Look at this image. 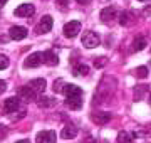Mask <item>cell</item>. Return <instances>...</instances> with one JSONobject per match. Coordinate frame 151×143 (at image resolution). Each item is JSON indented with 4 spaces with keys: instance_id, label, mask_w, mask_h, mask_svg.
<instances>
[{
    "instance_id": "obj_16",
    "label": "cell",
    "mask_w": 151,
    "mask_h": 143,
    "mask_svg": "<svg viewBox=\"0 0 151 143\" xmlns=\"http://www.w3.org/2000/svg\"><path fill=\"white\" fill-rule=\"evenodd\" d=\"M37 105L40 106V108H50V106L55 105V99L49 98V96H40L39 101H37Z\"/></svg>"
},
{
    "instance_id": "obj_11",
    "label": "cell",
    "mask_w": 151,
    "mask_h": 143,
    "mask_svg": "<svg viewBox=\"0 0 151 143\" xmlns=\"http://www.w3.org/2000/svg\"><path fill=\"white\" fill-rule=\"evenodd\" d=\"M42 62H45L47 66H57L59 57H57V54H54V51H45V52H42Z\"/></svg>"
},
{
    "instance_id": "obj_6",
    "label": "cell",
    "mask_w": 151,
    "mask_h": 143,
    "mask_svg": "<svg viewBox=\"0 0 151 143\" xmlns=\"http://www.w3.org/2000/svg\"><path fill=\"white\" fill-rule=\"evenodd\" d=\"M55 138H57L55 131H52V130H44V131L37 133L35 140H37V143H55Z\"/></svg>"
},
{
    "instance_id": "obj_5",
    "label": "cell",
    "mask_w": 151,
    "mask_h": 143,
    "mask_svg": "<svg viewBox=\"0 0 151 143\" xmlns=\"http://www.w3.org/2000/svg\"><path fill=\"white\" fill-rule=\"evenodd\" d=\"M54 25V20H52V17L50 15H44L42 20L37 24V27H35V32L37 34H47L50 32V29Z\"/></svg>"
},
{
    "instance_id": "obj_31",
    "label": "cell",
    "mask_w": 151,
    "mask_h": 143,
    "mask_svg": "<svg viewBox=\"0 0 151 143\" xmlns=\"http://www.w3.org/2000/svg\"><path fill=\"white\" fill-rule=\"evenodd\" d=\"M150 103H151V96H150Z\"/></svg>"
},
{
    "instance_id": "obj_23",
    "label": "cell",
    "mask_w": 151,
    "mask_h": 143,
    "mask_svg": "<svg viewBox=\"0 0 151 143\" xmlns=\"http://www.w3.org/2000/svg\"><path fill=\"white\" fill-rule=\"evenodd\" d=\"M64 86H65L64 81H62V79H57L54 83V93H62V91H64Z\"/></svg>"
},
{
    "instance_id": "obj_22",
    "label": "cell",
    "mask_w": 151,
    "mask_h": 143,
    "mask_svg": "<svg viewBox=\"0 0 151 143\" xmlns=\"http://www.w3.org/2000/svg\"><path fill=\"white\" fill-rule=\"evenodd\" d=\"M129 14H128V12H123V14H121V15H119V24H121V25H129Z\"/></svg>"
},
{
    "instance_id": "obj_26",
    "label": "cell",
    "mask_w": 151,
    "mask_h": 143,
    "mask_svg": "<svg viewBox=\"0 0 151 143\" xmlns=\"http://www.w3.org/2000/svg\"><path fill=\"white\" fill-rule=\"evenodd\" d=\"M106 64V57H97V61L94 59V66L96 67H103Z\"/></svg>"
},
{
    "instance_id": "obj_25",
    "label": "cell",
    "mask_w": 151,
    "mask_h": 143,
    "mask_svg": "<svg viewBox=\"0 0 151 143\" xmlns=\"http://www.w3.org/2000/svg\"><path fill=\"white\" fill-rule=\"evenodd\" d=\"M55 4L59 5L60 10H65V9L69 7V0H55Z\"/></svg>"
},
{
    "instance_id": "obj_17",
    "label": "cell",
    "mask_w": 151,
    "mask_h": 143,
    "mask_svg": "<svg viewBox=\"0 0 151 143\" xmlns=\"http://www.w3.org/2000/svg\"><path fill=\"white\" fill-rule=\"evenodd\" d=\"M146 39L145 37H136L134 39V42H133V49L136 51V52H139V51H143L146 47Z\"/></svg>"
},
{
    "instance_id": "obj_27",
    "label": "cell",
    "mask_w": 151,
    "mask_h": 143,
    "mask_svg": "<svg viewBox=\"0 0 151 143\" xmlns=\"http://www.w3.org/2000/svg\"><path fill=\"white\" fill-rule=\"evenodd\" d=\"M5 89H7V83H5V81H2V79H0V94L4 93Z\"/></svg>"
},
{
    "instance_id": "obj_7",
    "label": "cell",
    "mask_w": 151,
    "mask_h": 143,
    "mask_svg": "<svg viewBox=\"0 0 151 143\" xmlns=\"http://www.w3.org/2000/svg\"><path fill=\"white\" fill-rule=\"evenodd\" d=\"M42 64V52H34L24 61V67L29 69V67H39Z\"/></svg>"
},
{
    "instance_id": "obj_15",
    "label": "cell",
    "mask_w": 151,
    "mask_h": 143,
    "mask_svg": "<svg viewBox=\"0 0 151 143\" xmlns=\"http://www.w3.org/2000/svg\"><path fill=\"white\" fill-rule=\"evenodd\" d=\"M60 136L64 138V140H72V138L77 136V128H76L74 125H67V126H64V130L60 131Z\"/></svg>"
},
{
    "instance_id": "obj_14",
    "label": "cell",
    "mask_w": 151,
    "mask_h": 143,
    "mask_svg": "<svg viewBox=\"0 0 151 143\" xmlns=\"http://www.w3.org/2000/svg\"><path fill=\"white\" fill-rule=\"evenodd\" d=\"M19 98L25 99V101H34V99H37V94L25 84V86H22V88L19 89Z\"/></svg>"
},
{
    "instance_id": "obj_1",
    "label": "cell",
    "mask_w": 151,
    "mask_h": 143,
    "mask_svg": "<svg viewBox=\"0 0 151 143\" xmlns=\"http://www.w3.org/2000/svg\"><path fill=\"white\" fill-rule=\"evenodd\" d=\"M65 94V106L70 110H81L82 108V89L76 84H65L64 91Z\"/></svg>"
},
{
    "instance_id": "obj_2",
    "label": "cell",
    "mask_w": 151,
    "mask_h": 143,
    "mask_svg": "<svg viewBox=\"0 0 151 143\" xmlns=\"http://www.w3.org/2000/svg\"><path fill=\"white\" fill-rule=\"evenodd\" d=\"M81 42H82V46H84L86 49H94V47H97V46H99L101 39H99V35H97L96 32H92V30H87V32L82 34Z\"/></svg>"
},
{
    "instance_id": "obj_3",
    "label": "cell",
    "mask_w": 151,
    "mask_h": 143,
    "mask_svg": "<svg viewBox=\"0 0 151 143\" xmlns=\"http://www.w3.org/2000/svg\"><path fill=\"white\" fill-rule=\"evenodd\" d=\"M19 106H20V98H17V96H10V98H7L4 101V106H2V110L5 115H10V113H15L19 110Z\"/></svg>"
},
{
    "instance_id": "obj_21",
    "label": "cell",
    "mask_w": 151,
    "mask_h": 143,
    "mask_svg": "<svg viewBox=\"0 0 151 143\" xmlns=\"http://www.w3.org/2000/svg\"><path fill=\"white\" fill-rule=\"evenodd\" d=\"M134 76L139 77V79H145V77H148V67L145 66H139L134 69Z\"/></svg>"
},
{
    "instance_id": "obj_30",
    "label": "cell",
    "mask_w": 151,
    "mask_h": 143,
    "mask_svg": "<svg viewBox=\"0 0 151 143\" xmlns=\"http://www.w3.org/2000/svg\"><path fill=\"white\" fill-rule=\"evenodd\" d=\"M15 143H30L29 140H19V142H15Z\"/></svg>"
},
{
    "instance_id": "obj_32",
    "label": "cell",
    "mask_w": 151,
    "mask_h": 143,
    "mask_svg": "<svg viewBox=\"0 0 151 143\" xmlns=\"http://www.w3.org/2000/svg\"><path fill=\"white\" fill-rule=\"evenodd\" d=\"M139 2H145V0H139Z\"/></svg>"
},
{
    "instance_id": "obj_24",
    "label": "cell",
    "mask_w": 151,
    "mask_h": 143,
    "mask_svg": "<svg viewBox=\"0 0 151 143\" xmlns=\"http://www.w3.org/2000/svg\"><path fill=\"white\" fill-rule=\"evenodd\" d=\"M9 67V57L5 54H0V71Z\"/></svg>"
},
{
    "instance_id": "obj_29",
    "label": "cell",
    "mask_w": 151,
    "mask_h": 143,
    "mask_svg": "<svg viewBox=\"0 0 151 143\" xmlns=\"http://www.w3.org/2000/svg\"><path fill=\"white\" fill-rule=\"evenodd\" d=\"M7 2H9V0H0V7H4L7 4Z\"/></svg>"
},
{
    "instance_id": "obj_19",
    "label": "cell",
    "mask_w": 151,
    "mask_h": 143,
    "mask_svg": "<svg viewBox=\"0 0 151 143\" xmlns=\"http://www.w3.org/2000/svg\"><path fill=\"white\" fill-rule=\"evenodd\" d=\"M118 143H133V136L128 131H121L118 135Z\"/></svg>"
},
{
    "instance_id": "obj_8",
    "label": "cell",
    "mask_w": 151,
    "mask_h": 143,
    "mask_svg": "<svg viewBox=\"0 0 151 143\" xmlns=\"http://www.w3.org/2000/svg\"><path fill=\"white\" fill-rule=\"evenodd\" d=\"M35 9H34L32 4H22L15 9V15L17 17H32Z\"/></svg>"
},
{
    "instance_id": "obj_28",
    "label": "cell",
    "mask_w": 151,
    "mask_h": 143,
    "mask_svg": "<svg viewBox=\"0 0 151 143\" xmlns=\"http://www.w3.org/2000/svg\"><path fill=\"white\" fill-rule=\"evenodd\" d=\"M77 4H82V5H87V4H91V0H76Z\"/></svg>"
},
{
    "instance_id": "obj_18",
    "label": "cell",
    "mask_w": 151,
    "mask_h": 143,
    "mask_svg": "<svg viewBox=\"0 0 151 143\" xmlns=\"http://www.w3.org/2000/svg\"><path fill=\"white\" fill-rule=\"evenodd\" d=\"M87 72H89V67L86 64H77V66L72 69V74L74 76H86Z\"/></svg>"
},
{
    "instance_id": "obj_4",
    "label": "cell",
    "mask_w": 151,
    "mask_h": 143,
    "mask_svg": "<svg viewBox=\"0 0 151 143\" xmlns=\"http://www.w3.org/2000/svg\"><path fill=\"white\" fill-rule=\"evenodd\" d=\"M81 32V22L79 20H70L64 25V35L69 39H74L77 34Z\"/></svg>"
},
{
    "instance_id": "obj_12",
    "label": "cell",
    "mask_w": 151,
    "mask_h": 143,
    "mask_svg": "<svg viewBox=\"0 0 151 143\" xmlns=\"http://www.w3.org/2000/svg\"><path fill=\"white\" fill-rule=\"evenodd\" d=\"M92 121H96L97 125H106L109 120H111V113L108 111H96V113H92Z\"/></svg>"
},
{
    "instance_id": "obj_9",
    "label": "cell",
    "mask_w": 151,
    "mask_h": 143,
    "mask_svg": "<svg viewBox=\"0 0 151 143\" xmlns=\"http://www.w3.org/2000/svg\"><path fill=\"white\" fill-rule=\"evenodd\" d=\"M27 29L22 27V25H14V27H10V39H14V40H22V39L27 37Z\"/></svg>"
},
{
    "instance_id": "obj_13",
    "label": "cell",
    "mask_w": 151,
    "mask_h": 143,
    "mask_svg": "<svg viewBox=\"0 0 151 143\" xmlns=\"http://www.w3.org/2000/svg\"><path fill=\"white\" fill-rule=\"evenodd\" d=\"M113 19H116V9L114 7H106V9L101 10V20L104 24L113 22Z\"/></svg>"
},
{
    "instance_id": "obj_10",
    "label": "cell",
    "mask_w": 151,
    "mask_h": 143,
    "mask_svg": "<svg viewBox=\"0 0 151 143\" xmlns=\"http://www.w3.org/2000/svg\"><path fill=\"white\" fill-rule=\"evenodd\" d=\"M29 88L32 89L35 94H40L44 93V89H45V86H47V83H45V79H42V77H39V79H32L30 83L27 84Z\"/></svg>"
},
{
    "instance_id": "obj_20",
    "label": "cell",
    "mask_w": 151,
    "mask_h": 143,
    "mask_svg": "<svg viewBox=\"0 0 151 143\" xmlns=\"http://www.w3.org/2000/svg\"><path fill=\"white\" fill-rule=\"evenodd\" d=\"M148 91V88H146L145 84H141V86H136L134 89V99L136 101H139V99H143V94Z\"/></svg>"
}]
</instances>
